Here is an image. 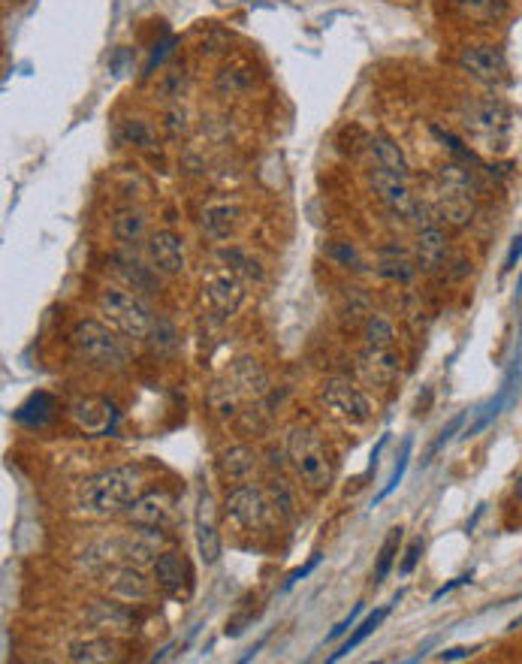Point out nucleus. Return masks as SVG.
Returning a JSON list of instances; mask_svg holds the SVG:
<instances>
[{
  "label": "nucleus",
  "instance_id": "4",
  "mask_svg": "<svg viewBox=\"0 0 522 664\" xmlns=\"http://www.w3.org/2000/svg\"><path fill=\"white\" fill-rule=\"evenodd\" d=\"M287 459H290V468L296 471L299 483L308 492L320 495L332 486L335 468H332L329 450L323 447V438L317 435V429H311L305 423H293L287 429Z\"/></svg>",
  "mask_w": 522,
  "mask_h": 664
},
{
  "label": "nucleus",
  "instance_id": "7",
  "mask_svg": "<svg viewBox=\"0 0 522 664\" xmlns=\"http://www.w3.org/2000/svg\"><path fill=\"white\" fill-rule=\"evenodd\" d=\"M317 399L332 417H338L344 423L360 426V423L372 420V399L351 378H326L320 384Z\"/></svg>",
  "mask_w": 522,
  "mask_h": 664
},
{
  "label": "nucleus",
  "instance_id": "45",
  "mask_svg": "<svg viewBox=\"0 0 522 664\" xmlns=\"http://www.w3.org/2000/svg\"><path fill=\"white\" fill-rule=\"evenodd\" d=\"M317 562H320V556H314V559H311V562H308V565H305V568H299V571H293V574H290V577H287V583H284V589H290V586H293V583H299V580H302V577H308V574H311V571H314V568H317Z\"/></svg>",
  "mask_w": 522,
  "mask_h": 664
},
{
  "label": "nucleus",
  "instance_id": "14",
  "mask_svg": "<svg viewBox=\"0 0 522 664\" xmlns=\"http://www.w3.org/2000/svg\"><path fill=\"white\" fill-rule=\"evenodd\" d=\"M151 577L157 583V589L169 592L172 598H182L188 595L191 589V580H194V571H191V562L185 553L179 550H160L154 565H151Z\"/></svg>",
  "mask_w": 522,
  "mask_h": 664
},
{
  "label": "nucleus",
  "instance_id": "8",
  "mask_svg": "<svg viewBox=\"0 0 522 664\" xmlns=\"http://www.w3.org/2000/svg\"><path fill=\"white\" fill-rule=\"evenodd\" d=\"M245 287H248V284H245L242 278H236L230 269L218 266V269H212V272L203 278V299H206V305H209V311H212L215 317L230 320V317H236L239 308L245 305V296H248Z\"/></svg>",
  "mask_w": 522,
  "mask_h": 664
},
{
  "label": "nucleus",
  "instance_id": "22",
  "mask_svg": "<svg viewBox=\"0 0 522 664\" xmlns=\"http://www.w3.org/2000/svg\"><path fill=\"white\" fill-rule=\"evenodd\" d=\"M112 236L118 242V248H145L151 230H148V215L136 206H127L121 209L115 218H112Z\"/></svg>",
  "mask_w": 522,
  "mask_h": 664
},
{
  "label": "nucleus",
  "instance_id": "38",
  "mask_svg": "<svg viewBox=\"0 0 522 664\" xmlns=\"http://www.w3.org/2000/svg\"><path fill=\"white\" fill-rule=\"evenodd\" d=\"M269 492H272V495H269V498H272V508H278V514H284L287 520H293V517H296V498H293L287 480L275 477L272 486H269Z\"/></svg>",
  "mask_w": 522,
  "mask_h": 664
},
{
  "label": "nucleus",
  "instance_id": "36",
  "mask_svg": "<svg viewBox=\"0 0 522 664\" xmlns=\"http://www.w3.org/2000/svg\"><path fill=\"white\" fill-rule=\"evenodd\" d=\"M218 91L221 94H227V97H233V94H242V91H248L251 85H254V73L248 70V67H224L221 73H218Z\"/></svg>",
  "mask_w": 522,
  "mask_h": 664
},
{
  "label": "nucleus",
  "instance_id": "13",
  "mask_svg": "<svg viewBox=\"0 0 522 664\" xmlns=\"http://www.w3.org/2000/svg\"><path fill=\"white\" fill-rule=\"evenodd\" d=\"M194 535H197V550H200V559L206 565H215L221 559V532H218V508H215V498L209 489H203L197 495V511H194Z\"/></svg>",
  "mask_w": 522,
  "mask_h": 664
},
{
  "label": "nucleus",
  "instance_id": "40",
  "mask_svg": "<svg viewBox=\"0 0 522 664\" xmlns=\"http://www.w3.org/2000/svg\"><path fill=\"white\" fill-rule=\"evenodd\" d=\"M148 342L154 345V351H172V348H176V329H172L166 320H154V329H151Z\"/></svg>",
  "mask_w": 522,
  "mask_h": 664
},
{
  "label": "nucleus",
  "instance_id": "29",
  "mask_svg": "<svg viewBox=\"0 0 522 664\" xmlns=\"http://www.w3.org/2000/svg\"><path fill=\"white\" fill-rule=\"evenodd\" d=\"M88 622L97 628V631H106V634H124L130 631V610L124 601H94V610L88 616Z\"/></svg>",
  "mask_w": 522,
  "mask_h": 664
},
{
  "label": "nucleus",
  "instance_id": "15",
  "mask_svg": "<svg viewBox=\"0 0 522 664\" xmlns=\"http://www.w3.org/2000/svg\"><path fill=\"white\" fill-rule=\"evenodd\" d=\"M414 263L420 272H438L450 263V239L441 221L417 227L414 236Z\"/></svg>",
  "mask_w": 522,
  "mask_h": 664
},
{
  "label": "nucleus",
  "instance_id": "34",
  "mask_svg": "<svg viewBox=\"0 0 522 664\" xmlns=\"http://www.w3.org/2000/svg\"><path fill=\"white\" fill-rule=\"evenodd\" d=\"M338 314H341V320H344V323H351V326H363V323H366V317L372 314L369 296H366V293H360L357 287L344 290L341 305H338Z\"/></svg>",
  "mask_w": 522,
  "mask_h": 664
},
{
  "label": "nucleus",
  "instance_id": "3",
  "mask_svg": "<svg viewBox=\"0 0 522 664\" xmlns=\"http://www.w3.org/2000/svg\"><path fill=\"white\" fill-rule=\"evenodd\" d=\"M435 218L444 227H468L474 218V173L462 160H447L435 176Z\"/></svg>",
  "mask_w": 522,
  "mask_h": 664
},
{
  "label": "nucleus",
  "instance_id": "30",
  "mask_svg": "<svg viewBox=\"0 0 522 664\" xmlns=\"http://www.w3.org/2000/svg\"><path fill=\"white\" fill-rule=\"evenodd\" d=\"M360 366L366 369V375L378 384H393L402 372L399 366V357L393 351H375V348H366L363 357H360Z\"/></svg>",
  "mask_w": 522,
  "mask_h": 664
},
{
  "label": "nucleus",
  "instance_id": "32",
  "mask_svg": "<svg viewBox=\"0 0 522 664\" xmlns=\"http://www.w3.org/2000/svg\"><path fill=\"white\" fill-rule=\"evenodd\" d=\"M450 4L462 19L480 22V25H492V22L504 19V13H507V0H450Z\"/></svg>",
  "mask_w": 522,
  "mask_h": 664
},
{
  "label": "nucleus",
  "instance_id": "11",
  "mask_svg": "<svg viewBox=\"0 0 522 664\" xmlns=\"http://www.w3.org/2000/svg\"><path fill=\"white\" fill-rule=\"evenodd\" d=\"M109 269L118 275V284L130 287L133 293L139 296H148L157 290V281H160V272L151 266V260L139 257L133 248H118L109 254Z\"/></svg>",
  "mask_w": 522,
  "mask_h": 664
},
{
  "label": "nucleus",
  "instance_id": "2",
  "mask_svg": "<svg viewBox=\"0 0 522 664\" xmlns=\"http://www.w3.org/2000/svg\"><path fill=\"white\" fill-rule=\"evenodd\" d=\"M70 348L76 360L97 372H124L133 363V342L97 317H85L70 329Z\"/></svg>",
  "mask_w": 522,
  "mask_h": 664
},
{
  "label": "nucleus",
  "instance_id": "37",
  "mask_svg": "<svg viewBox=\"0 0 522 664\" xmlns=\"http://www.w3.org/2000/svg\"><path fill=\"white\" fill-rule=\"evenodd\" d=\"M399 544H402V526L390 529V535H387V541H384V547H381V553H378V568H375V580H378V583H381V580L390 574V568L396 565Z\"/></svg>",
  "mask_w": 522,
  "mask_h": 664
},
{
  "label": "nucleus",
  "instance_id": "41",
  "mask_svg": "<svg viewBox=\"0 0 522 664\" xmlns=\"http://www.w3.org/2000/svg\"><path fill=\"white\" fill-rule=\"evenodd\" d=\"M408 456H411V441H405V447H402V456H399V465H396V471H393L390 483H387V486H384V489H381V492L375 495V505H381L384 498H387V495H390V492H393V489H396V486L402 483V474H405V468H408Z\"/></svg>",
  "mask_w": 522,
  "mask_h": 664
},
{
  "label": "nucleus",
  "instance_id": "27",
  "mask_svg": "<svg viewBox=\"0 0 522 664\" xmlns=\"http://www.w3.org/2000/svg\"><path fill=\"white\" fill-rule=\"evenodd\" d=\"M369 154L375 157V166H381V170L408 179L411 166H408V157H405V151L399 148L396 139H390V136H384V133L372 136V139H369Z\"/></svg>",
  "mask_w": 522,
  "mask_h": 664
},
{
  "label": "nucleus",
  "instance_id": "19",
  "mask_svg": "<svg viewBox=\"0 0 522 664\" xmlns=\"http://www.w3.org/2000/svg\"><path fill=\"white\" fill-rule=\"evenodd\" d=\"M154 589H157L154 577L148 580L139 565H121L109 577V595L124 604H142L154 595Z\"/></svg>",
  "mask_w": 522,
  "mask_h": 664
},
{
  "label": "nucleus",
  "instance_id": "20",
  "mask_svg": "<svg viewBox=\"0 0 522 664\" xmlns=\"http://www.w3.org/2000/svg\"><path fill=\"white\" fill-rule=\"evenodd\" d=\"M172 511V498L163 489H151V492H139L136 502L127 508V523L130 526H145V529H160L166 523Z\"/></svg>",
  "mask_w": 522,
  "mask_h": 664
},
{
  "label": "nucleus",
  "instance_id": "16",
  "mask_svg": "<svg viewBox=\"0 0 522 664\" xmlns=\"http://www.w3.org/2000/svg\"><path fill=\"white\" fill-rule=\"evenodd\" d=\"M70 420L88 435H109L118 426V411L103 396H85L70 405Z\"/></svg>",
  "mask_w": 522,
  "mask_h": 664
},
{
  "label": "nucleus",
  "instance_id": "33",
  "mask_svg": "<svg viewBox=\"0 0 522 664\" xmlns=\"http://www.w3.org/2000/svg\"><path fill=\"white\" fill-rule=\"evenodd\" d=\"M118 136L127 142V145H133V148H139V151H145V154H154V151H160V139H157V130L145 121V118H127V121H121V127H118Z\"/></svg>",
  "mask_w": 522,
  "mask_h": 664
},
{
  "label": "nucleus",
  "instance_id": "28",
  "mask_svg": "<svg viewBox=\"0 0 522 664\" xmlns=\"http://www.w3.org/2000/svg\"><path fill=\"white\" fill-rule=\"evenodd\" d=\"M58 414V402L52 393H34L25 405L16 411V423L25 429H46Z\"/></svg>",
  "mask_w": 522,
  "mask_h": 664
},
{
  "label": "nucleus",
  "instance_id": "46",
  "mask_svg": "<svg viewBox=\"0 0 522 664\" xmlns=\"http://www.w3.org/2000/svg\"><path fill=\"white\" fill-rule=\"evenodd\" d=\"M519 257H522V236L513 239V245H510V251H507V260H504V272H510V269L516 266Z\"/></svg>",
  "mask_w": 522,
  "mask_h": 664
},
{
  "label": "nucleus",
  "instance_id": "21",
  "mask_svg": "<svg viewBox=\"0 0 522 664\" xmlns=\"http://www.w3.org/2000/svg\"><path fill=\"white\" fill-rule=\"evenodd\" d=\"M67 658L76 664H112V661H121V643L112 634L82 637V640L70 643Z\"/></svg>",
  "mask_w": 522,
  "mask_h": 664
},
{
  "label": "nucleus",
  "instance_id": "47",
  "mask_svg": "<svg viewBox=\"0 0 522 664\" xmlns=\"http://www.w3.org/2000/svg\"><path fill=\"white\" fill-rule=\"evenodd\" d=\"M474 649H468V646H453V649H447V652H441V661H456V658H468Z\"/></svg>",
  "mask_w": 522,
  "mask_h": 664
},
{
  "label": "nucleus",
  "instance_id": "26",
  "mask_svg": "<svg viewBox=\"0 0 522 664\" xmlns=\"http://www.w3.org/2000/svg\"><path fill=\"white\" fill-rule=\"evenodd\" d=\"M218 263L224 266V269H230L236 278H242L245 284H260L263 281V266H260V260L251 254V251H245V248H239V245H230V242H224L221 248H218Z\"/></svg>",
  "mask_w": 522,
  "mask_h": 664
},
{
  "label": "nucleus",
  "instance_id": "18",
  "mask_svg": "<svg viewBox=\"0 0 522 664\" xmlns=\"http://www.w3.org/2000/svg\"><path fill=\"white\" fill-rule=\"evenodd\" d=\"M372 188H375V194L381 197V203H384L393 215H399V218H408V215H411L417 197L411 194V185H408L405 176L387 173V170H381V166H378V170H372Z\"/></svg>",
  "mask_w": 522,
  "mask_h": 664
},
{
  "label": "nucleus",
  "instance_id": "12",
  "mask_svg": "<svg viewBox=\"0 0 522 664\" xmlns=\"http://www.w3.org/2000/svg\"><path fill=\"white\" fill-rule=\"evenodd\" d=\"M145 257L151 260V266L163 278H179L188 269L185 242H182L179 233H172V230H151V236L145 242Z\"/></svg>",
  "mask_w": 522,
  "mask_h": 664
},
{
  "label": "nucleus",
  "instance_id": "24",
  "mask_svg": "<svg viewBox=\"0 0 522 664\" xmlns=\"http://www.w3.org/2000/svg\"><path fill=\"white\" fill-rule=\"evenodd\" d=\"M257 471V450L248 444H236L218 456V474L224 483H245Z\"/></svg>",
  "mask_w": 522,
  "mask_h": 664
},
{
  "label": "nucleus",
  "instance_id": "44",
  "mask_svg": "<svg viewBox=\"0 0 522 664\" xmlns=\"http://www.w3.org/2000/svg\"><path fill=\"white\" fill-rule=\"evenodd\" d=\"M423 547H426V544H423V538H417V541L408 547L405 559L399 562V571H402V574H411V571L417 568V562H420V556H423Z\"/></svg>",
  "mask_w": 522,
  "mask_h": 664
},
{
  "label": "nucleus",
  "instance_id": "10",
  "mask_svg": "<svg viewBox=\"0 0 522 664\" xmlns=\"http://www.w3.org/2000/svg\"><path fill=\"white\" fill-rule=\"evenodd\" d=\"M459 67L462 73H468L474 82L486 85V88H498L507 82V58L498 46H468L459 55Z\"/></svg>",
  "mask_w": 522,
  "mask_h": 664
},
{
  "label": "nucleus",
  "instance_id": "6",
  "mask_svg": "<svg viewBox=\"0 0 522 664\" xmlns=\"http://www.w3.org/2000/svg\"><path fill=\"white\" fill-rule=\"evenodd\" d=\"M224 514L230 523H236L245 532H260L266 529L269 517H272V498L266 495V489L254 486V483H236L227 489L224 495Z\"/></svg>",
  "mask_w": 522,
  "mask_h": 664
},
{
  "label": "nucleus",
  "instance_id": "23",
  "mask_svg": "<svg viewBox=\"0 0 522 664\" xmlns=\"http://www.w3.org/2000/svg\"><path fill=\"white\" fill-rule=\"evenodd\" d=\"M230 387L245 399H263L269 393V378L254 357H239L230 369Z\"/></svg>",
  "mask_w": 522,
  "mask_h": 664
},
{
  "label": "nucleus",
  "instance_id": "35",
  "mask_svg": "<svg viewBox=\"0 0 522 664\" xmlns=\"http://www.w3.org/2000/svg\"><path fill=\"white\" fill-rule=\"evenodd\" d=\"M387 616H390V607H381V610L369 613V616H366V619H363V622L357 625V631H354L351 637H347V640H344V643L338 646V652H332V658H329V661H338V658H344V655L351 652V649H357V646H360V643H363V640H366L369 634H375V631L381 628V622H384Z\"/></svg>",
  "mask_w": 522,
  "mask_h": 664
},
{
  "label": "nucleus",
  "instance_id": "39",
  "mask_svg": "<svg viewBox=\"0 0 522 664\" xmlns=\"http://www.w3.org/2000/svg\"><path fill=\"white\" fill-rule=\"evenodd\" d=\"M326 254H329L338 266H344V269H363V260H360V254H357V248H354L351 242H332V245L326 248Z\"/></svg>",
  "mask_w": 522,
  "mask_h": 664
},
{
  "label": "nucleus",
  "instance_id": "25",
  "mask_svg": "<svg viewBox=\"0 0 522 664\" xmlns=\"http://www.w3.org/2000/svg\"><path fill=\"white\" fill-rule=\"evenodd\" d=\"M375 272L393 284H411L420 269L414 263V254H408L402 248H381L378 260H375Z\"/></svg>",
  "mask_w": 522,
  "mask_h": 664
},
{
  "label": "nucleus",
  "instance_id": "9",
  "mask_svg": "<svg viewBox=\"0 0 522 664\" xmlns=\"http://www.w3.org/2000/svg\"><path fill=\"white\" fill-rule=\"evenodd\" d=\"M465 127L483 139H504L510 130V109L495 94L477 97L465 106Z\"/></svg>",
  "mask_w": 522,
  "mask_h": 664
},
{
  "label": "nucleus",
  "instance_id": "43",
  "mask_svg": "<svg viewBox=\"0 0 522 664\" xmlns=\"http://www.w3.org/2000/svg\"><path fill=\"white\" fill-rule=\"evenodd\" d=\"M462 423H465V414L453 417V420H450V423H447V426L441 429V435L435 438V444L429 447V453H426V459H423V462H429V459H432V456H435V453H438V450H441V447H444V444H447V441H450V438H453V435H456V432L462 429Z\"/></svg>",
  "mask_w": 522,
  "mask_h": 664
},
{
  "label": "nucleus",
  "instance_id": "42",
  "mask_svg": "<svg viewBox=\"0 0 522 664\" xmlns=\"http://www.w3.org/2000/svg\"><path fill=\"white\" fill-rule=\"evenodd\" d=\"M163 130L172 136V139H179L185 130H188V112L182 109V106H176V109H169L166 115H163Z\"/></svg>",
  "mask_w": 522,
  "mask_h": 664
},
{
  "label": "nucleus",
  "instance_id": "31",
  "mask_svg": "<svg viewBox=\"0 0 522 664\" xmlns=\"http://www.w3.org/2000/svg\"><path fill=\"white\" fill-rule=\"evenodd\" d=\"M363 342L375 351H393L396 345V323L384 311H372L363 323Z\"/></svg>",
  "mask_w": 522,
  "mask_h": 664
},
{
  "label": "nucleus",
  "instance_id": "17",
  "mask_svg": "<svg viewBox=\"0 0 522 664\" xmlns=\"http://www.w3.org/2000/svg\"><path fill=\"white\" fill-rule=\"evenodd\" d=\"M242 227V206L233 200H215L200 212V230L212 242H230Z\"/></svg>",
  "mask_w": 522,
  "mask_h": 664
},
{
  "label": "nucleus",
  "instance_id": "48",
  "mask_svg": "<svg viewBox=\"0 0 522 664\" xmlns=\"http://www.w3.org/2000/svg\"><path fill=\"white\" fill-rule=\"evenodd\" d=\"M360 610H363V607H357V610H354V613H351V616H347V619H344V622H341V625H338V628H332V634H329V640H335V637H341V634H344V631H347V628H351V625H354V619H357V616H360Z\"/></svg>",
  "mask_w": 522,
  "mask_h": 664
},
{
  "label": "nucleus",
  "instance_id": "5",
  "mask_svg": "<svg viewBox=\"0 0 522 664\" xmlns=\"http://www.w3.org/2000/svg\"><path fill=\"white\" fill-rule=\"evenodd\" d=\"M97 314L115 326L130 342H148L154 329V314L148 302L124 284H103L97 293Z\"/></svg>",
  "mask_w": 522,
  "mask_h": 664
},
{
  "label": "nucleus",
  "instance_id": "1",
  "mask_svg": "<svg viewBox=\"0 0 522 664\" xmlns=\"http://www.w3.org/2000/svg\"><path fill=\"white\" fill-rule=\"evenodd\" d=\"M139 489L142 471L136 465L106 468L85 477L73 489V511L85 520H115L127 514V508L139 498Z\"/></svg>",
  "mask_w": 522,
  "mask_h": 664
}]
</instances>
